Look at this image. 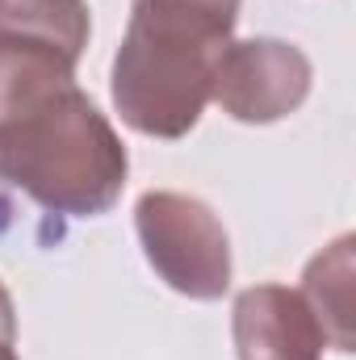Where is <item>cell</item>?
<instances>
[{
	"instance_id": "cell-1",
	"label": "cell",
	"mask_w": 356,
	"mask_h": 360,
	"mask_svg": "<svg viewBox=\"0 0 356 360\" xmlns=\"http://www.w3.org/2000/svg\"><path fill=\"white\" fill-rule=\"evenodd\" d=\"M76 68L59 46L0 38V184L51 214L101 218L126 188L130 155Z\"/></svg>"
},
{
	"instance_id": "cell-2",
	"label": "cell",
	"mask_w": 356,
	"mask_h": 360,
	"mask_svg": "<svg viewBox=\"0 0 356 360\" xmlns=\"http://www.w3.org/2000/svg\"><path fill=\"white\" fill-rule=\"evenodd\" d=\"M243 0H130L113 55L109 96L122 122L147 139H184L214 84V59L239 25Z\"/></svg>"
},
{
	"instance_id": "cell-3",
	"label": "cell",
	"mask_w": 356,
	"mask_h": 360,
	"mask_svg": "<svg viewBox=\"0 0 356 360\" xmlns=\"http://www.w3.org/2000/svg\"><path fill=\"white\" fill-rule=\"evenodd\" d=\"M134 231L155 276L193 302H218L231 289V239L222 218L189 193L151 188L134 201Z\"/></svg>"
},
{
	"instance_id": "cell-4",
	"label": "cell",
	"mask_w": 356,
	"mask_h": 360,
	"mask_svg": "<svg viewBox=\"0 0 356 360\" xmlns=\"http://www.w3.org/2000/svg\"><path fill=\"white\" fill-rule=\"evenodd\" d=\"M310 84L314 68L302 46L281 38H231L214 59L210 101L243 126H272L306 105Z\"/></svg>"
},
{
	"instance_id": "cell-5",
	"label": "cell",
	"mask_w": 356,
	"mask_h": 360,
	"mask_svg": "<svg viewBox=\"0 0 356 360\" xmlns=\"http://www.w3.org/2000/svg\"><path fill=\"white\" fill-rule=\"evenodd\" d=\"M231 340L239 360H323L327 335L302 289L252 285L231 306Z\"/></svg>"
},
{
	"instance_id": "cell-6",
	"label": "cell",
	"mask_w": 356,
	"mask_h": 360,
	"mask_svg": "<svg viewBox=\"0 0 356 360\" xmlns=\"http://www.w3.org/2000/svg\"><path fill=\"white\" fill-rule=\"evenodd\" d=\"M302 297L319 314L327 344L336 352H352V235H340L306 264Z\"/></svg>"
},
{
	"instance_id": "cell-7",
	"label": "cell",
	"mask_w": 356,
	"mask_h": 360,
	"mask_svg": "<svg viewBox=\"0 0 356 360\" xmlns=\"http://www.w3.org/2000/svg\"><path fill=\"white\" fill-rule=\"evenodd\" d=\"M92 17L84 0H0V38L46 42L84 59Z\"/></svg>"
},
{
	"instance_id": "cell-8",
	"label": "cell",
	"mask_w": 356,
	"mask_h": 360,
	"mask_svg": "<svg viewBox=\"0 0 356 360\" xmlns=\"http://www.w3.org/2000/svg\"><path fill=\"white\" fill-rule=\"evenodd\" d=\"M0 360H21L17 356V310H13L4 281H0Z\"/></svg>"
}]
</instances>
